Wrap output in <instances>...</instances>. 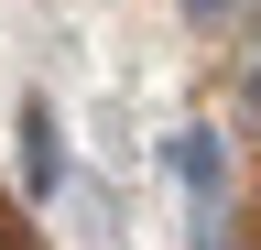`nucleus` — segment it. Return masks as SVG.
Masks as SVG:
<instances>
[{
    "mask_svg": "<svg viewBox=\"0 0 261 250\" xmlns=\"http://www.w3.org/2000/svg\"><path fill=\"white\" fill-rule=\"evenodd\" d=\"M11 174H22V207H55L65 196V109L33 87L11 109Z\"/></svg>",
    "mask_w": 261,
    "mask_h": 250,
    "instance_id": "obj_1",
    "label": "nucleus"
},
{
    "mask_svg": "<svg viewBox=\"0 0 261 250\" xmlns=\"http://www.w3.org/2000/svg\"><path fill=\"white\" fill-rule=\"evenodd\" d=\"M174 174H185V196H196V207H218V185H228L218 131H185V142H174Z\"/></svg>",
    "mask_w": 261,
    "mask_h": 250,
    "instance_id": "obj_2",
    "label": "nucleus"
},
{
    "mask_svg": "<svg viewBox=\"0 0 261 250\" xmlns=\"http://www.w3.org/2000/svg\"><path fill=\"white\" fill-rule=\"evenodd\" d=\"M174 11L196 22V33H218V22H228V0H174Z\"/></svg>",
    "mask_w": 261,
    "mask_h": 250,
    "instance_id": "obj_3",
    "label": "nucleus"
},
{
    "mask_svg": "<svg viewBox=\"0 0 261 250\" xmlns=\"http://www.w3.org/2000/svg\"><path fill=\"white\" fill-rule=\"evenodd\" d=\"M240 109H250V120H261V66H250V87H240Z\"/></svg>",
    "mask_w": 261,
    "mask_h": 250,
    "instance_id": "obj_4",
    "label": "nucleus"
}]
</instances>
